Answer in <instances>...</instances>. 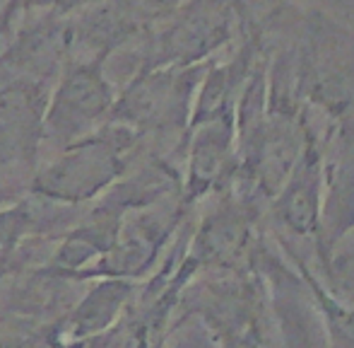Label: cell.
Masks as SVG:
<instances>
[{"label":"cell","mask_w":354,"mask_h":348,"mask_svg":"<svg viewBox=\"0 0 354 348\" xmlns=\"http://www.w3.org/2000/svg\"><path fill=\"white\" fill-rule=\"evenodd\" d=\"M111 53L68 58L44 107V138L66 148L109 121L116 89L106 76Z\"/></svg>","instance_id":"cell-4"},{"label":"cell","mask_w":354,"mask_h":348,"mask_svg":"<svg viewBox=\"0 0 354 348\" xmlns=\"http://www.w3.org/2000/svg\"><path fill=\"white\" fill-rule=\"evenodd\" d=\"M210 63L138 68L131 82L116 92L109 121L133 128L142 138L149 133L188 131L196 92Z\"/></svg>","instance_id":"cell-3"},{"label":"cell","mask_w":354,"mask_h":348,"mask_svg":"<svg viewBox=\"0 0 354 348\" xmlns=\"http://www.w3.org/2000/svg\"><path fill=\"white\" fill-rule=\"evenodd\" d=\"M239 167L236 116H214L188 126V165L181 201L193 206L207 193L232 186Z\"/></svg>","instance_id":"cell-8"},{"label":"cell","mask_w":354,"mask_h":348,"mask_svg":"<svg viewBox=\"0 0 354 348\" xmlns=\"http://www.w3.org/2000/svg\"><path fill=\"white\" fill-rule=\"evenodd\" d=\"M142 136L121 123L106 121L94 133L63 148V153L34 174V196L58 206H77L111 189L136 160Z\"/></svg>","instance_id":"cell-1"},{"label":"cell","mask_w":354,"mask_h":348,"mask_svg":"<svg viewBox=\"0 0 354 348\" xmlns=\"http://www.w3.org/2000/svg\"><path fill=\"white\" fill-rule=\"evenodd\" d=\"M0 198H3V201H5V198H8V196H5V191H0Z\"/></svg>","instance_id":"cell-14"},{"label":"cell","mask_w":354,"mask_h":348,"mask_svg":"<svg viewBox=\"0 0 354 348\" xmlns=\"http://www.w3.org/2000/svg\"><path fill=\"white\" fill-rule=\"evenodd\" d=\"M131 295V286L123 278H111L106 283H99L92 288L84 302L77 307L75 315V334L84 336L89 331H99L116 317V310H121L123 302Z\"/></svg>","instance_id":"cell-11"},{"label":"cell","mask_w":354,"mask_h":348,"mask_svg":"<svg viewBox=\"0 0 354 348\" xmlns=\"http://www.w3.org/2000/svg\"><path fill=\"white\" fill-rule=\"evenodd\" d=\"M48 85L32 80L0 82V170L37 160L44 141V107Z\"/></svg>","instance_id":"cell-9"},{"label":"cell","mask_w":354,"mask_h":348,"mask_svg":"<svg viewBox=\"0 0 354 348\" xmlns=\"http://www.w3.org/2000/svg\"><path fill=\"white\" fill-rule=\"evenodd\" d=\"M53 203L34 196L0 211V247H15L19 240L46 230L53 220Z\"/></svg>","instance_id":"cell-12"},{"label":"cell","mask_w":354,"mask_h":348,"mask_svg":"<svg viewBox=\"0 0 354 348\" xmlns=\"http://www.w3.org/2000/svg\"><path fill=\"white\" fill-rule=\"evenodd\" d=\"M282 348H326L321 324L308 315V310L299 312L297 302H282Z\"/></svg>","instance_id":"cell-13"},{"label":"cell","mask_w":354,"mask_h":348,"mask_svg":"<svg viewBox=\"0 0 354 348\" xmlns=\"http://www.w3.org/2000/svg\"><path fill=\"white\" fill-rule=\"evenodd\" d=\"M181 3L183 0H102L80 15V19H73V49L113 53L128 42L145 39Z\"/></svg>","instance_id":"cell-5"},{"label":"cell","mask_w":354,"mask_h":348,"mask_svg":"<svg viewBox=\"0 0 354 348\" xmlns=\"http://www.w3.org/2000/svg\"><path fill=\"white\" fill-rule=\"evenodd\" d=\"M280 247L287 252V256L294 261L299 281L306 283L308 295H311L313 310L318 315V324L323 331L326 348H354V307L335 295L330 288L323 286V281L297 256L294 247L280 240Z\"/></svg>","instance_id":"cell-10"},{"label":"cell","mask_w":354,"mask_h":348,"mask_svg":"<svg viewBox=\"0 0 354 348\" xmlns=\"http://www.w3.org/2000/svg\"><path fill=\"white\" fill-rule=\"evenodd\" d=\"M323 182H326V148L316 131L308 136L294 170L270 198V216L277 227L292 237L313 240L321 250Z\"/></svg>","instance_id":"cell-6"},{"label":"cell","mask_w":354,"mask_h":348,"mask_svg":"<svg viewBox=\"0 0 354 348\" xmlns=\"http://www.w3.org/2000/svg\"><path fill=\"white\" fill-rule=\"evenodd\" d=\"M251 19L246 0H183L145 37L140 68H188L214 61V53Z\"/></svg>","instance_id":"cell-2"},{"label":"cell","mask_w":354,"mask_h":348,"mask_svg":"<svg viewBox=\"0 0 354 348\" xmlns=\"http://www.w3.org/2000/svg\"><path fill=\"white\" fill-rule=\"evenodd\" d=\"M73 56V19L51 10L41 19L24 24L0 53V82L32 80L48 85Z\"/></svg>","instance_id":"cell-7"}]
</instances>
